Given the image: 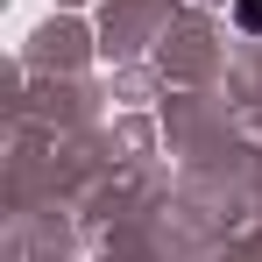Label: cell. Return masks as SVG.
I'll return each mask as SVG.
<instances>
[{
  "instance_id": "cell-1",
  "label": "cell",
  "mask_w": 262,
  "mask_h": 262,
  "mask_svg": "<svg viewBox=\"0 0 262 262\" xmlns=\"http://www.w3.org/2000/svg\"><path fill=\"white\" fill-rule=\"evenodd\" d=\"M234 21H241L248 36H262V0H241V7H234Z\"/></svg>"
}]
</instances>
